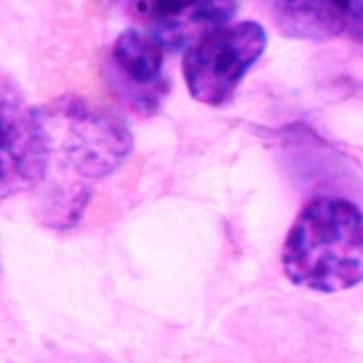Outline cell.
Instances as JSON below:
<instances>
[{"instance_id": "1", "label": "cell", "mask_w": 363, "mask_h": 363, "mask_svg": "<svg viewBox=\"0 0 363 363\" xmlns=\"http://www.w3.org/2000/svg\"><path fill=\"white\" fill-rule=\"evenodd\" d=\"M39 108L50 157L35 197L55 207L84 209L93 184L114 174L130 157L132 132L114 112L72 95Z\"/></svg>"}, {"instance_id": "2", "label": "cell", "mask_w": 363, "mask_h": 363, "mask_svg": "<svg viewBox=\"0 0 363 363\" xmlns=\"http://www.w3.org/2000/svg\"><path fill=\"white\" fill-rule=\"evenodd\" d=\"M282 269L296 286L335 294L363 282V211L344 197L303 205L282 247Z\"/></svg>"}, {"instance_id": "3", "label": "cell", "mask_w": 363, "mask_h": 363, "mask_svg": "<svg viewBox=\"0 0 363 363\" xmlns=\"http://www.w3.org/2000/svg\"><path fill=\"white\" fill-rule=\"evenodd\" d=\"M267 49V31L257 21H240L205 37L182 58L184 82L191 99L223 106Z\"/></svg>"}, {"instance_id": "4", "label": "cell", "mask_w": 363, "mask_h": 363, "mask_svg": "<svg viewBox=\"0 0 363 363\" xmlns=\"http://www.w3.org/2000/svg\"><path fill=\"white\" fill-rule=\"evenodd\" d=\"M0 182L2 197L35 189L49 167V133L39 106H31L20 87L2 77L0 101Z\"/></svg>"}, {"instance_id": "5", "label": "cell", "mask_w": 363, "mask_h": 363, "mask_svg": "<svg viewBox=\"0 0 363 363\" xmlns=\"http://www.w3.org/2000/svg\"><path fill=\"white\" fill-rule=\"evenodd\" d=\"M236 10L238 0H153L149 28L162 49L188 50L223 29Z\"/></svg>"}, {"instance_id": "6", "label": "cell", "mask_w": 363, "mask_h": 363, "mask_svg": "<svg viewBox=\"0 0 363 363\" xmlns=\"http://www.w3.org/2000/svg\"><path fill=\"white\" fill-rule=\"evenodd\" d=\"M112 60L122 76V85H128L133 108L153 112L161 105L162 95L167 93V84L161 79L164 62L161 43L153 35L130 28L116 37Z\"/></svg>"}, {"instance_id": "7", "label": "cell", "mask_w": 363, "mask_h": 363, "mask_svg": "<svg viewBox=\"0 0 363 363\" xmlns=\"http://www.w3.org/2000/svg\"><path fill=\"white\" fill-rule=\"evenodd\" d=\"M272 20L288 39L330 41L348 29V21L336 0H269Z\"/></svg>"}, {"instance_id": "8", "label": "cell", "mask_w": 363, "mask_h": 363, "mask_svg": "<svg viewBox=\"0 0 363 363\" xmlns=\"http://www.w3.org/2000/svg\"><path fill=\"white\" fill-rule=\"evenodd\" d=\"M336 4L342 8L352 33L363 43V0H336Z\"/></svg>"}]
</instances>
